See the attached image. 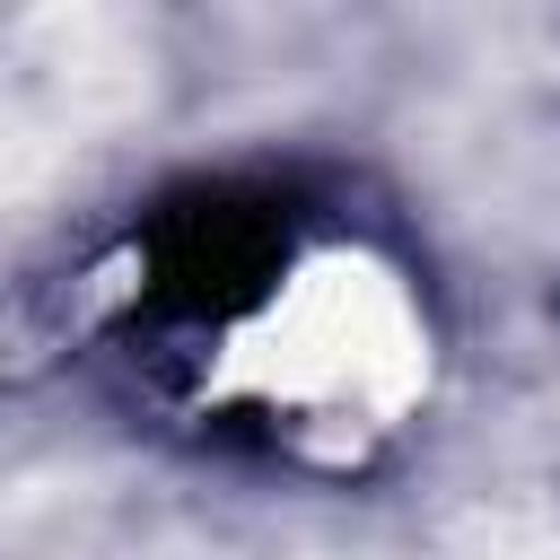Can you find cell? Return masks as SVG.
Masks as SVG:
<instances>
[{
    "label": "cell",
    "mask_w": 560,
    "mask_h": 560,
    "mask_svg": "<svg viewBox=\"0 0 560 560\" xmlns=\"http://www.w3.org/2000/svg\"><path fill=\"white\" fill-rule=\"evenodd\" d=\"M289 262V201L254 184L175 192L140 228V298L175 324H228L271 298Z\"/></svg>",
    "instance_id": "cell-1"
}]
</instances>
